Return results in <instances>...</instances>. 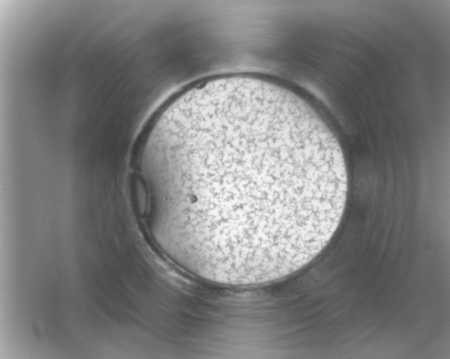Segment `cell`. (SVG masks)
Wrapping results in <instances>:
<instances>
[{
	"label": "cell",
	"instance_id": "6da1fadb",
	"mask_svg": "<svg viewBox=\"0 0 450 359\" xmlns=\"http://www.w3.org/2000/svg\"><path fill=\"white\" fill-rule=\"evenodd\" d=\"M157 243L179 266L229 286L273 282L327 246L348 177L333 131L271 80L203 94L144 146Z\"/></svg>",
	"mask_w": 450,
	"mask_h": 359
}]
</instances>
